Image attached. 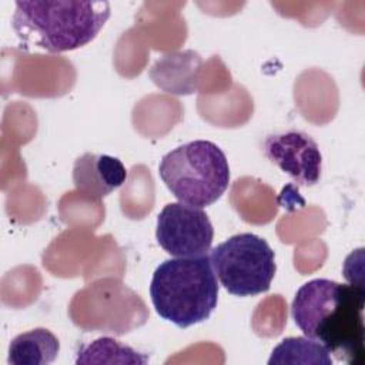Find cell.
<instances>
[{"label": "cell", "mask_w": 365, "mask_h": 365, "mask_svg": "<svg viewBox=\"0 0 365 365\" xmlns=\"http://www.w3.org/2000/svg\"><path fill=\"white\" fill-rule=\"evenodd\" d=\"M364 307L362 285L315 278L297 291L291 315L305 336L322 344L338 361L361 365L365 355Z\"/></svg>", "instance_id": "1"}, {"label": "cell", "mask_w": 365, "mask_h": 365, "mask_svg": "<svg viewBox=\"0 0 365 365\" xmlns=\"http://www.w3.org/2000/svg\"><path fill=\"white\" fill-rule=\"evenodd\" d=\"M111 13L108 1H16L11 27L21 46L47 53L77 50L96 38Z\"/></svg>", "instance_id": "2"}, {"label": "cell", "mask_w": 365, "mask_h": 365, "mask_svg": "<svg viewBox=\"0 0 365 365\" xmlns=\"http://www.w3.org/2000/svg\"><path fill=\"white\" fill-rule=\"evenodd\" d=\"M150 297L155 312L178 328L204 322L218 302V282L210 257L165 259L153 274Z\"/></svg>", "instance_id": "3"}, {"label": "cell", "mask_w": 365, "mask_h": 365, "mask_svg": "<svg viewBox=\"0 0 365 365\" xmlns=\"http://www.w3.org/2000/svg\"><path fill=\"white\" fill-rule=\"evenodd\" d=\"M158 174L171 194L184 204L207 207L225 192L230 165L224 151L207 140H195L167 153Z\"/></svg>", "instance_id": "4"}, {"label": "cell", "mask_w": 365, "mask_h": 365, "mask_svg": "<svg viewBox=\"0 0 365 365\" xmlns=\"http://www.w3.org/2000/svg\"><path fill=\"white\" fill-rule=\"evenodd\" d=\"M210 259L221 285L237 297L267 292L277 271L272 248L251 232L232 235L218 244Z\"/></svg>", "instance_id": "5"}, {"label": "cell", "mask_w": 365, "mask_h": 365, "mask_svg": "<svg viewBox=\"0 0 365 365\" xmlns=\"http://www.w3.org/2000/svg\"><path fill=\"white\" fill-rule=\"evenodd\" d=\"M155 238L174 258L201 257L211 248L214 228L202 208L180 201L170 202L157 217Z\"/></svg>", "instance_id": "6"}, {"label": "cell", "mask_w": 365, "mask_h": 365, "mask_svg": "<svg viewBox=\"0 0 365 365\" xmlns=\"http://www.w3.org/2000/svg\"><path fill=\"white\" fill-rule=\"evenodd\" d=\"M264 154L301 185H314L321 178L319 147L304 131L287 130L268 135L264 141Z\"/></svg>", "instance_id": "7"}, {"label": "cell", "mask_w": 365, "mask_h": 365, "mask_svg": "<svg viewBox=\"0 0 365 365\" xmlns=\"http://www.w3.org/2000/svg\"><path fill=\"white\" fill-rule=\"evenodd\" d=\"M127 180V170L117 158L107 154L86 153L73 167V181L80 194L90 200H101L121 187Z\"/></svg>", "instance_id": "8"}, {"label": "cell", "mask_w": 365, "mask_h": 365, "mask_svg": "<svg viewBox=\"0 0 365 365\" xmlns=\"http://www.w3.org/2000/svg\"><path fill=\"white\" fill-rule=\"evenodd\" d=\"M60 351L57 336L47 328H34L11 339L9 365H48Z\"/></svg>", "instance_id": "9"}, {"label": "cell", "mask_w": 365, "mask_h": 365, "mask_svg": "<svg viewBox=\"0 0 365 365\" xmlns=\"http://www.w3.org/2000/svg\"><path fill=\"white\" fill-rule=\"evenodd\" d=\"M329 351L318 341L308 336H289L282 339L271 352L269 365L302 364V365H332Z\"/></svg>", "instance_id": "10"}, {"label": "cell", "mask_w": 365, "mask_h": 365, "mask_svg": "<svg viewBox=\"0 0 365 365\" xmlns=\"http://www.w3.org/2000/svg\"><path fill=\"white\" fill-rule=\"evenodd\" d=\"M148 356L123 345L114 338L103 336L84 346L76 359V364H147Z\"/></svg>", "instance_id": "11"}]
</instances>
